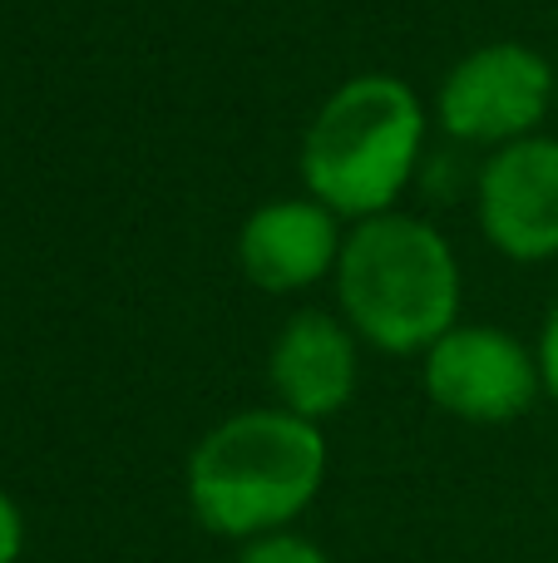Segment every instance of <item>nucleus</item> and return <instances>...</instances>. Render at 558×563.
Wrapping results in <instances>:
<instances>
[{
	"instance_id": "obj_4",
	"label": "nucleus",
	"mask_w": 558,
	"mask_h": 563,
	"mask_svg": "<svg viewBox=\"0 0 558 563\" xmlns=\"http://www.w3.org/2000/svg\"><path fill=\"white\" fill-rule=\"evenodd\" d=\"M558 104V69L524 40L475 45L445 69L435 89V124L460 144L504 148L539 134Z\"/></svg>"
},
{
	"instance_id": "obj_3",
	"label": "nucleus",
	"mask_w": 558,
	"mask_h": 563,
	"mask_svg": "<svg viewBox=\"0 0 558 563\" xmlns=\"http://www.w3.org/2000/svg\"><path fill=\"white\" fill-rule=\"evenodd\" d=\"M431 134V109L395 75H351L322 99L302 134L297 174L302 194L326 203L342 223L395 213L411 188Z\"/></svg>"
},
{
	"instance_id": "obj_8",
	"label": "nucleus",
	"mask_w": 558,
	"mask_h": 563,
	"mask_svg": "<svg viewBox=\"0 0 558 563\" xmlns=\"http://www.w3.org/2000/svg\"><path fill=\"white\" fill-rule=\"evenodd\" d=\"M342 243V218L312 194L272 198L253 208L237 228V267L257 291L292 297V291H312L316 282L336 277Z\"/></svg>"
},
{
	"instance_id": "obj_9",
	"label": "nucleus",
	"mask_w": 558,
	"mask_h": 563,
	"mask_svg": "<svg viewBox=\"0 0 558 563\" xmlns=\"http://www.w3.org/2000/svg\"><path fill=\"white\" fill-rule=\"evenodd\" d=\"M233 563H332L326 549L316 539L297 534V529H272V534H257L247 544H237Z\"/></svg>"
},
{
	"instance_id": "obj_2",
	"label": "nucleus",
	"mask_w": 558,
	"mask_h": 563,
	"mask_svg": "<svg viewBox=\"0 0 558 563\" xmlns=\"http://www.w3.org/2000/svg\"><path fill=\"white\" fill-rule=\"evenodd\" d=\"M332 287L346 327L386 356H425L460 327L465 277L450 238L401 208L351 223Z\"/></svg>"
},
{
	"instance_id": "obj_10",
	"label": "nucleus",
	"mask_w": 558,
	"mask_h": 563,
	"mask_svg": "<svg viewBox=\"0 0 558 563\" xmlns=\"http://www.w3.org/2000/svg\"><path fill=\"white\" fill-rule=\"evenodd\" d=\"M534 361H539V380H544V396L558 406V301L554 311L544 317V331L534 341Z\"/></svg>"
},
{
	"instance_id": "obj_1",
	"label": "nucleus",
	"mask_w": 558,
	"mask_h": 563,
	"mask_svg": "<svg viewBox=\"0 0 558 563\" xmlns=\"http://www.w3.org/2000/svg\"><path fill=\"white\" fill-rule=\"evenodd\" d=\"M326 430L282 406H253L217 420L183 465L193 519L217 539L247 544L292 529L326 485Z\"/></svg>"
},
{
	"instance_id": "obj_7",
	"label": "nucleus",
	"mask_w": 558,
	"mask_h": 563,
	"mask_svg": "<svg viewBox=\"0 0 558 563\" xmlns=\"http://www.w3.org/2000/svg\"><path fill=\"white\" fill-rule=\"evenodd\" d=\"M267 386L277 406L302 420L322 426L342 416L361 386V336L346 327L342 311H292L267 351Z\"/></svg>"
},
{
	"instance_id": "obj_5",
	"label": "nucleus",
	"mask_w": 558,
	"mask_h": 563,
	"mask_svg": "<svg viewBox=\"0 0 558 563\" xmlns=\"http://www.w3.org/2000/svg\"><path fill=\"white\" fill-rule=\"evenodd\" d=\"M421 386L435 410L470 426L520 420L544 396L534 346L490 321H460L421 356Z\"/></svg>"
},
{
	"instance_id": "obj_6",
	"label": "nucleus",
	"mask_w": 558,
	"mask_h": 563,
	"mask_svg": "<svg viewBox=\"0 0 558 563\" xmlns=\"http://www.w3.org/2000/svg\"><path fill=\"white\" fill-rule=\"evenodd\" d=\"M475 218L484 243L510 263L558 257V139L529 134L490 148L475 178Z\"/></svg>"
},
{
	"instance_id": "obj_11",
	"label": "nucleus",
	"mask_w": 558,
	"mask_h": 563,
	"mask_svg": "<svg viewBox=\"0 0 558 563\" xmlns=\"http://www.w3.org/2000/svg\"><path fill=\"white\" fill-rule=\"evenodd\" d=\"M20 554H25V515L0 489V563H20Z\"/></svg>"
}]
</instances>
